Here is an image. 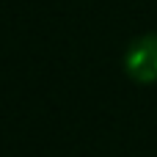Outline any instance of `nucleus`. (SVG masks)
<instances>
[{
    "label": "nucleus",
    "instance_id": "f257e3e1",
    "mask_svg": "<svg viewBox=\"0 0 157 157\" xmlns=\"http://www.w3.org/2000/svg\"><path fill=\"white\" fill-rule=\"evenodd\" d=\"M124 69L135 83H157V36H138L124 55Z\"/></svg>",
    "mask_w": 157,
    "mask_h": 157
}]
</instances>
